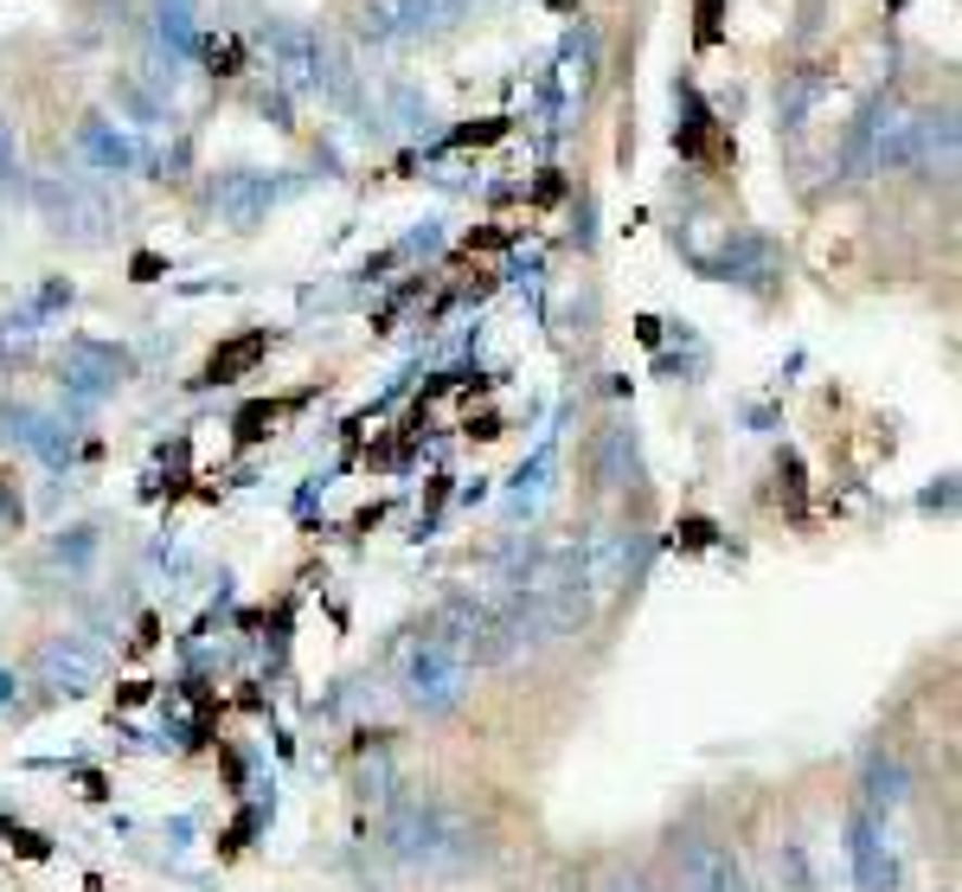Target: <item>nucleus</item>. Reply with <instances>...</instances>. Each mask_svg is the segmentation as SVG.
Returning a JSON list of instances; mask_svg holds the SVG:
<instances>
[{
  "mask_svg": "<svg viewBox=\"0 0 962 892\" xmlns=\"http://www.w3.org/2000/svg\"><path fill=\"white\" fill-rule=\"evenodd\" d=\"M264 335H244V341L238 347H225V353H212V366H206V379H225V373H238V366H251V360H257V353H264Z\"/></svg>",
  "mask_w": 962,
  "mask_h": 892,
  "instance_id": "nucleus-1",
  "label": "nucleus"
}]
</instances>
